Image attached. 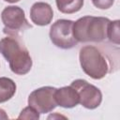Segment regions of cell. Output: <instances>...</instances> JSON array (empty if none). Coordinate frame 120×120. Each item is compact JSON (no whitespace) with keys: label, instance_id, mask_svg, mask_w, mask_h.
Masks as SVG:
<instances>
[{"label":"cell","instance_id":"1","mask_svg":"<svg viewBox=\"0 0 120 120\" xmlns=\"http://www.w3.org/2000/svg\"><path fill=\"white\" fill-rule=\"evenodd\" d=\"M0 52L8 61L11 71L17 75L28 73L32 68V58L23 44L12 36L6 37L0 40Z\"/></svg>","mask_w":120,"mask_h":120},{"label":"cell","instance_id":"2","mask_svg":"<svg viewBox=\"0 0 120 120\" xmlns=\"http://www.w3.org/2000/svg\"><path fill=\"white\" fill-rule=\"evenodd\" d=\"M111 21L105 17L84 16L73 22V36L80 42H100L107 38Z\"/></svg>","mask_w":120,"mask_h":120},{"label":"cell","instance_id":"3","mask_svg":"<svg viewBox=\"0 0 120 120\" xmlns=\"http://www.w3.org/2000/svg\"><path fill=\"white\" fill-rule=\"evenodd\" d=\"M80 64L83 72L94 80L104 78L109 72V63L105 55L94 46H84L80 50Z\"/></svg>","mask_w":120,"mask_h":120},{"label":"cell","instance_id":"4","mask_svg":"<svg viewBox=\"0 0 120 120\" xmlns=\"http://www.w3.org/2000/svg\"><path fill=\"white\" fill-rule=\"evenodd\" d=\"M1 20L4 23L3 32L8 36L16 37L22 31L32 27L25 18L24 11L18 6L6 7L1 13Z\"/></svg>","mask_w":120,"mask_h":120},{"label":"cell","instance_id":"5","mask_svg":"<svg viewBox=\"0 0 120 120\" xmlns=\"http://www.w3.org/2000/svg\"><path fill=\"white\" fill-rule=\"evenodd\" d=\"M73 22L70 20H57L52 23L50 29L51 41L60 49H71L75 47L78 41L73 36Z\"/></svg>","mask_w":120,"mask_h":120},{"label":"cell","instance_id":"6","mask_svg":"<svg viewBox=\"0 0 120 120\" xmlns=\"http://www.w3.org/2000/svg\"><path fill=\"white\" fill-rule=\"evenodd\" d=\"M78 93L79 103L86 109L93 110L98 108L102 101L101 91L95 85L82 79H77L70 84Z\"/></svg>","mask_w":120,"mask_h":120},{"label":"cell","instance_id":"7","mask_svg":"<svg viewBox=\"0 0 120 120\" xmlns=\"http://www.w3.org/2000/svg\"><path fill=\"white\" fill-rule=\"evenodd\" d=\"M56 88L43 86L34 90L28 97V105L39 113H48L57 106L54 93Z\"/></svg>","mask_w":120,"mask_h":120},{"label":"cell","instance_id":"8","mask_svg":"<svg viewBox=\"0 0 120 120\" xmlns=\"http://www.w3.org/2000/svg\"><path fill=\"white\" fill-rule=\"evenodd\" d=\"M52 8L47 3L37 2L32 6L30 9V19L37 25H48L52 22Z\"/></svg>","mask_w":120,"mask_h":120},{"label":"cell","instance_id":"9","mask_svg":"<svg viewBox=\"0 0 120 120\" xmlns=\"http://www.w3.org/2000/svg\"><path fill=\"white\" fill-rule=\"evenodd\" d=\"M54 98L56 104L63 108H73L79 103V97L77 91L72 86H64L55 90Z\"/></svg>","mask_w":120,"mask_h":120},{"label":"cell","instance_id":"10","mask_svg":"<svg viewBox=\"0 0 120 120\" xmlns=\"http://www.w3.org/2000/svg\"><path fill=\"white\" fill-rule=\"evenodd\" d=\"M16 93V83L13 80L1 77L0 78V103L9 100Z\"/></svg>","mask_w":120,"mask_h":120},{"label":"cell","instance_id":"11","mask_svg":"<svg viewBox=\"0 0 120 120\" xmlns=\"http://www.w3.org/2000/svg\"><path fill=\"white\" fill-rule=\"evenodd\" d=\"M57 8L65 14L78 12L83 6V0H55Z\"/></svg>","mask_w":120,"mask_h":120},{"label":"cell","instance_id":"12","mask_svg":"<svg viewBox=\"0 0 120 120\" xmlns=\"http://www.w3.org/2000/svg\"><path fill=\"white\" fill-rule=\"evenodd\" d=\"M107 38L111 42L118 45L120 43V32H119V21H111L107 29Z\"/></svg>","mask_w":120,"mask_h":120},{"label":"cell","instance_id":"13","mask_svg":"<svg viewBox=\"0 0 120 120\" xmlns=\"http://www.w3.org/2000/svg\"><path fill=\"white\" fill-rule=\"evenodd\" d=\"M18 119H35V120H37V119H39V112H38L31 106H28L21 112L20 115L18 116Z\"/></svg>","mask_w":120,"mask_h":120},{"label":"cell","instance_id":"14","mask_svg":"<svg viewBox=\"0 0 120 120\" xmlns=\"http://www.w3.org/2000/svg\"><path fill=\"white\" fill-rule=\"evenodd\" d=\"M113 2H114V0H92L93 5L99 9L110 8L112 6Z\"/></svg>","mask_w":120,"mask_h":120},{"label":"cell","instance_id":"15","mask_svg":"<svg viewBox=\"0 0 120 120\" xmlns=\"http://www.w3.org/2000/svg\"><path fill=\"white\" fill-rule=\"evenodd\" d=\"M6 119H8V114L3 109H0V120H6Z\"/></svg>","mask_w":120,"mask_h":120},{"label":"cell","instance_id":"16","mask_svg":"<svg viewBox=\"0 0 120 120\" xmlns=\"http://www.w3.org/2000/svg\"><path fill=\"white\" fill-rule=\"evenodd\" d=\"M6 2H8V3H16V2H19L20 0H4Z\"/></svg>","mask_w":120,"mask_h":120}]
</instances>
